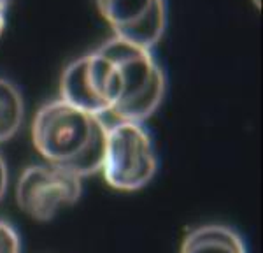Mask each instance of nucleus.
I'll return each mask as SVG.
<instances>
[{"label":"nucleus","mask_w":263,"mask_h":253,"mask_svg":"<svg viewBox=\"0 0 263 253\" xmlns=\"http://www.w3.org/2000/svg\"><path fill=\"white\" fill-rule=\"evenodd\" d=\"M179 253H248L242 236L223 223H205L184 236Z\"/></svg>","instance_id":"7"},{"label":"nucleus","mask_w":263,"mask_h":253,"mask_svg":"<svg viewBox=\"0 0 263 253\" xmlns=\"http://www.w3.org/2000/svg\"><path fill=\"white\" fill-rule=\"evenodd\" d=\"M102 18L114 37L151 49L165 32L167 11L163 0H97Z\"/></svg>","instance_id":"6"},{"label":"nucleus","mask_w":263,"mask_h":253,"mask_svg":"<svg viewBox=\"0 0 263 253\" xmlns=\"http://www.w3.org/2000/svg\"><path fill=\"white\" fill-rule=\"evenodd\" d=\"M7 185H9V171H7V164L4 157L0 155V201L4 199L7 192Z\"/></svg>","instance_id":"10"},{"label":"nucleus","mask_w":263,"mask_h":253,"mask_svg":"<svg viewBox=\"0 0 263 253\" xmlns=\"http://www.w3.org/2000/svg\"><path fill=\"white\" fill-rule=\"evenodd\" d=\"M105 139L107 125L100 116L62 99L42 105L32 123V141L42 158L81 179L102 169Z\"/></svg>","instance_id":"1"},{"label":"nucleus","mask_w":263,"mask_h":253,"mask_svg":"<svg viewBox=\"0 0 263 253\" xmlns=\"http://www.w3.org/2000/svg\"><path fill=\"white\" fill-rule=\"evenodd\" d=\"M253 2H254V6H258V7L261 6V0H253Z\"/></svg>","instance_id":"13"},{"label":"nucleus","mask_w":263,"mask_h":253,"mask_svg":"<svg viewBox=\"0 0 263 253\" xmlns=\"http://www.w3.org/2000/svg\"><path fill=\"white\" fill-rule=\"evenodd\" d=\"M158 169L155 144L146 127L137 121H118L107 127L102 174L109 187L135 192L155 178Z\"/></svg>","instance_id":"3"},{"label":"nucleus","mask_w":263,"mask_h":253,"mask_svg":"<svg viewBox=\"0 0 263 253\" xmlns=\"http://www.w3.org/2000/svg\"><path fill=\"white\" fill-rule=\"evenodd\" d=\"M120 94V73L99 49L74 60L62 74L60 99L91 115L112 113Z\"/></svg>","instance_id":"4"},{"label":"nucleus","mask_w":263,"mask_h":253,"mask_svg":"<svg viewBox=\"0 0 263 253\" xmlns=\"http://www.w3.org/2000/svg\"><path fill=\"white\" fill-rule=\"evenodd\" d=\"M120 73L121 94L112 113L121 121L147 120L163 102L167 79L151 49L112 37L99 48Z\"/></svg>","instance_id":"2"},{"label":"nucleus","mask_w":263,"mask_h":253,"mask_svg":"<svg viewBox=\"0 0 263 253\" xmlns=\"http://www.w3.org/2000/svg\"><path fill=\"white\" fill-rule=\"evenodd\" d=\"M25 104L14 83L0 78V142L12 139L21 129Z\"/></svg>","instance_id":"8"},{"label":"nucleus","mask_w":263,"mask_h":253,"mask_svg":"<svg viewBox=\"0 0 263 253\" xmlns=\"http://www.w3.org/2000/svg\"><path fill=\"white\" fill-rule=\"evenodd\" d=\"M6 11H0V37L4 33V28H6Z\"/></svg>","instance_id":"11"},{"label":"nucleus","mask_w":263,"mask_h":253,"mask_svg":"<svg viewBox=\"0 0 263 253\" xmlns=\"http://www.w3.org/2000/svg\"><path fill=\"white\" fill-rule=\"evenodd\" d=\"M0 253H21L20 232L7 220H0Z\"/></svg>","instance_id":"9"},{"label":"nucleus","mask_w":263,"mask_h":253,"mask_svg":"<svg viewBox=\"0 0 263 253\" xmlns=\"http://www.w3.org/2000/svg\"><path fill=\"white\" fill-rule=\"evenodd\" d=\"M81 178L54 166H30L21 172L16 185V202L23 213L48 222L70 208L83 193Z\"/></svg>","instance_id":"5"},{"label":"nucleus","mask_w":263,"mask_h":253,"mask_svg":"<svg viewBox=\"0 0 263 253\" xmlns=\"http://www.w3.org/2000/svg\"><path fill=\"white\" fill-rule=\"evenodd\" d=\"M11 0H0V11H6L7 12V7H9Z\"/></svg>","instance_id":"12"}]
</instances>
